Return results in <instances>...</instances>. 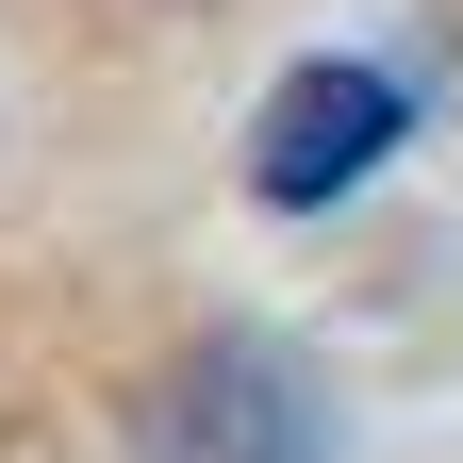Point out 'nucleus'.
<instances>
[{"instance_id":"nucleus-1","label":"nucleus","mask_w":463,"mask_h":463,"mask_svg":"<svg viewBox=\"0 0 463 463\" xmlns=\"http://www.w3.org/2000/svg\"><path fill=\"white\" fill-rule=\"evenodd\" d=\"M397 133H414V83L364 67V50H315V67H281V99L249 116V199L265 215H331Z\"/></svg>"}]
</instances>
